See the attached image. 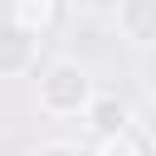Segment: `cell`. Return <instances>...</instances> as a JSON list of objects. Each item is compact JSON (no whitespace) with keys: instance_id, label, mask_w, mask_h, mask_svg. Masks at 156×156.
Wrapping results in <instances>:
<instances>
[{"instance_id":"1","label":"cell","mask_w":156,"mask_h":156,"mask_svg":"<svg viewBox=\"0 0 156 156\" xmlns=\"http://www.w3.org/2000/svg\"><path fill=\"white\" fill-rule=\"evenodd\" d=\"M93 78L83 63L73 58H54L49 68H39V107L49 117H83L88 98H93Z\"/></svg>"},{"instance_id":"2","label":"cell","mask_w":156,"mask_h":156,"mask_svg":"<svg viewBox=\"0 0 156 156\" xmlns=\"http://www.w3.org/2000/svg\"><path fill=\"white\" fill-rule=\"evenodd\" d=\"M127 122H132V102L117 98V93H93L88 107H83V127H88V146L93 151H102V141H112Z\"/></svg>"},{"instance_id":"3","label":"cell","mask_w":156,"mask_h":156,"mask_svg":"<svg viewBox=\"0 0 156 156\" xmlns=\"http://www.w3.org/2000/svg\"><path fill=\"white\" fill-rule=\"evenodd\" d=\"M39 34H29L24 24H15L10 15L0 20V78H24L39 68Z\"/></svg>"},{"instance_id":"4","label":"cell","mask_w":156,"mask_h":156,"mask_svg":"<svg viewBox=\"0 0 156 156\" xmlns=\"http://www.w3.org/2000/svg\"><path fill=\"white\" fill-rule=\"evenodd\" d=\"M112 20L127 44H141V49L156 44V0H117Z\"/></svg>"},{"instance_id":"5","label":"cell","mask_w":156,"mask_h":156,"mask_svg":"<svg viewBox=\"0 0 156 156\" xmlns=\"http://www.w3.org/2000/svg\"><path fill=\"white\" fill-rule=\"evenodd\" d=\"M10 20L24 24L29 34L49 39V34L58 29V20H63V5H58V0H10Z\"/></svg>"},{"instance_id":"6","label":"cell","mask_w":156,"mask_h":156,"mask_svg":"<svg viewBox=\"0 0 156 156\" xmlns=\"http://www.w3.org/2000/svg\"><path fill=\"white\" fill-rule=\"evenodd\" d=\"M151 146H156V141H151V136L136 127V117H132L112 141H102V156H127V151H151Z\"/></svg>"}]
</instances>
